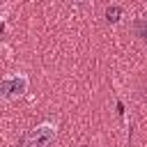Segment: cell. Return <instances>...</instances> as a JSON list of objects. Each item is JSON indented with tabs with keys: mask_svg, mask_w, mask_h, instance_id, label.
<instances>
[{
	"mask_svg": "<svg viewBox=\"0 0 147 147\" xmlns=\"http://www.w3.org/2000/svg\"><path fill=\"white\" fill-rule=\"evenodd\" d=\"M119 16H122V7H119V5H110V7L106 9V18H108L110 23L119 21Z\"/></svg>",
	"mask_w": 147,
	"mask_h": 147,
	"instance_id": "3",
	"label": "cell"
},
{
	"mask_svg": "<svg viewBox=\"0 0 147 147\" xmlns=\"http://www.w3.org/2000/svg\"><path fill=\"white\" fill-rule=\"evenodd\" d=\"M23 92H25V78L14 76V78L0 80V96H5V99H16V96H21Z\"/></svg>",
	"mask_w": 147,
	"mask_h": 147,
	"instance_id": "2",
	"label": "cell"
},
{
	"mask_svg": "<svg viewBox=\"0 0 147 147\" xmlns=\"http://www.w3.org/2000/svg\"><path fill=\"white\" fill-rule=\"evenodd\" d=\"M136 30H138V34L142 37V41L147 44V18H142V21H138V25H136Z\"/></svg>",
	"mask_w": 147,
	"mask_h": 147,
	"instance_id": "4",
	"label": "cell"
},
{
	"mask_svg": "<svg viewBox=\"0 0 147 147\" xmlns=\"http://www.w3.org/2000/svg\"><path fill=\"white\" fill-rule=\"evenodd\" d=\"M2 32H5V25H2V21H0V39H2Z\"/></svg>",
	"mask_w": 147,
	"mask_h": 147,
	"instance_id": "5",
	"label": "cell"
},
{
	"mask_svg": "<svg viewBox=\"0 0 147 147\" xmlns=\"http://www.w3.org/2000/svg\"><path fill=\"white\" fill-rule=\"evenodd\" d=\"M53 140H55V126L41 124V126L32 129V131L23 138V147H48Z\"/></svg>",
	"mask_w": 147,
	"mask_h": 147,
	"instance_id": "1",
	"label": "cell"
}]
</instances>
